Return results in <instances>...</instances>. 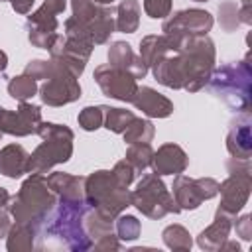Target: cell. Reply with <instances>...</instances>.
Instances as JSON below:
<instances>
[{
	"label": "cell",
	"instance_id": "obj_10",
	"mask_svg": "<svg viewBox=\"0 0 252 252\" xmlns=\"http://www.w3.org/2000/svg\"><path fill=\"white\" fill-rule=\"evenodd\" d=\"M173 199L175 203L179 205V209L183 211H195L201 207L203 201H209L213 197L219 195V181L213 179V177H199V179H193V177H187L183 173L175 175L173 179Z\"/></svg>",
	"mask_w": 252,
	"mask_h": 252
},
{
	"label": "cell",
	"instance_id": "obj_33",
	"mask_svg": "<svg viewBox=\"0 0 252 252\" xmlns=\"http://www.w3.org/2000/svg\"><path fill=\"white\" fill-rule=\"evenodd\" d=\"M114 230H116V236L120 238V240H136L138 236H140V230H142V226H140V220L134 217V215H118L116 219H114Z\"/></svg>",
	"mask_w": 252,
	"mask_h": 252
},
{
	"label": "cell",
	"instance_id": "obj_8",
	"mask_svg": "<svg viewBox=\"0 0 252 252\" xmlns=\"http://www.w3.org/2000/svg\"><path fill=\"white\" fill-rule=\"evenodd\" d=\"M67 8L65 0H43V4L28 16L26 22V32H28V41L33 47L47 49L53 45L57 37V16L63 14Z\"/></svg>",
	"mask_w": 252,
	"mask_h": 252
},
{
	"label": "cell",
	"instance_id": "obj_42",
	"mask_svg": "<svg viewBox=\"0 0 252 252\" xmlns=\"http://www.w3.org/2000/svg\"><path fill=\"white\" fill-rule=\"evenodd\" d=\"M8 2L12 4V8H14V12H16V14L26 16V14H30V12H32V6H33V2H35V0H8Z\"/></svg>",
	"mask_w": 252,
	"mask_h": 252
},
{
	"label": "cell",
	"instance_id": "obj_44",
	"mask_svg": "<svg viewBox=\"0 0 252 252\" xmlns=\"http://www.w3.org/2000/svg\"><path fill=\"white\" fill-rule=\"evenodd\" d=\"M6 67H8V55L0 49V75L6 71Z\"/></svg>",
	"mask_w": 252,
	"mask_h": 252
},
{
	"label": "cell",
	"instance_id": "obj_22",
	"mask_svg": "<svg viewBox=\"0 0 252 252\" xmlns=\"http://www.w3.org/2000/svg\"><path fill=\"white\" fill-rule=\"evenodd\" d=\"M232 220H234V219H230V217H226V215L215 213V220H213L205 230H201L199 236H197L199 248L211 250V252L220 250L222 242H224V240L228 238V234H230Z\"/></svg>",
	"mask_w": 252,
	"mask_h": 252
},
{
	"label": "cell",
	"instance_id": "obj_36",
	"mask_svg": "<svg viewBox=\"0 0 252 252\" xmlns=\"http://www.w3.org/2000/svg\"><path fill=\"white\" fill-rule=\"evenodd\" d=\"M53 71H55V63H53V59H49V61H45V59H32L26 67H24V73L26 75H30L32 79H49L51 75H53Z\"/></svg>",
	"mask_w": 252,
	"mask_h": 252
},
{
	"label": "cell",
	"instance_id": "obj_41",
	"mask_svg": "<svg viewBox=\"0 0 252 252\" xmlns=\"http://www.w3.org/2000/svg\"><path fill=\"white\" fill-rule=\"evenodd\" d=\"M10 226H12V215L6 205H0V238H6Z\"/></svg>",
	"mask_w": 252,
	"mask_h": 252
},
{
	"label": "cell",
	"instance_id": "obj_2",
	"mask_svg": "<svg viewBox=\"0 0 252 252\" xmlns=\"http://www.w3.org/2000/svg\"><path fill=\"white\" fill-rule=\"evenodd\" d=\"M89 205L83 201H67L59 199L53 211L47 215L43 224L37 230V236L43 240H53L57 246L85 252L93 248V240L87 236L83 226V217Z\"/></svg>",
	"mask_w": 252,
	"mask_h": 252
},
{
	"label": "cell",
	"instance_id": "obj_39",
	"mask_svg": "<svg viewBox=\"0 0 252 252\" xmlns=\"http://www.w3.org/2000/svg\"><path fill=\"white\" fill-rule=\"evenodd\" d=\"M234 230L236 236H240L242 240H252V215H242L240 219H236L234 222Z\"/></svg>",
	"mask_w": 252,
	"mask_h": 252
},
{
	"label": "cell",
	"instance_id": "obj_18",
	"mask_svg": "<svg viewBox=\"0 0 252 252\" xmlns=\"http://www.w3.org/2000/svg\"><path fill=\"white\" fill-rule=\"evenodd\" d=\"M118 189H126V187H120L116 183L112 171L96 169L85 177V203L89 207H96Z\"/></svg>",
	"mask_w": 252,
	"mask_h": 252
},
{
	"label": "cell",
	"instance_id": "obj_25",
	"mask_svg": "<svg viewBox=\"0 0 252 252\" xmlns=\"http://www.w3.org/2000/svg\"><path fill=\"white\" fill-rule=\"evenodd\" d=\"M169 53V43H167V37L161 33H150V35H144L140 39V57L144 59V63L148 67H154L161 57H165Z\"/></svg>",
	"mask_w": 252,
	"mask_h": 252
},
{
	"label": "cell",
	"instance_id": "obj_9",
	"mask_svg": "<svg viewBox=\"0 0 252 252\" xmlns=\"http://www.w3.org/2000/svg\"><path fill=\"white\" fill-rule=\"evenodd\" d=\"M55 71L45 83L39 87V98L47 106H63L69 102H75L81 98V85L79 77L67 69L63 63L55 61Z\"/></svg>",
	"mask_w": 252,
	"mask_h": 252
},
{
	"label": "cell",
	"instance_id": "obj_13",
	"mask_svg": "<svg viewBox=\"0 0 252 252\" xmlns=\"http://www.w3.org/2000/svg\"><path fill=\"white\" fill-rule=\"evenodd\" d=\"M213 28V16L201 8H187L167 16L161 24L165 35H203Z\"/></svg>",
	"mask_w": 252,
	"mask_h": 252
},
{
	"label": "cell",
	"instance_id": "obj_35",
	"mask_svg": "<svg viewBox=\"0 0 252 252\" xmlns=\"http://www.w3.org/2000/svg\"><path fill=\"white\" fill-rule=\"evenodd\" d=\"M219 24L224 32H234L240 26L238 6L234 2H224V4L219 6Z\"/></svg>",
	"mask_w": 252,
	"mask_h": 252
},
{
	"label": "cell",
	"instance_id": "obj_4",
	"mask_svg": "<svg viewBox=\"0 0 252 252\" xmlns=\"http://www.w3.org/2000/svg\"><path fill=\"white\" fill-rule=\"evenodd\" d=\"M207 87L234 112H248L252 104V69L248 57L213 69Z\"/></svg>",
	"mask_w": 252,
	"mask_h": 252
},
{
	"label": "cell",
	"instance_id": "obj_49",
	"mask_svg": "<svg viewBox=\"0 0 252 252\" xmlns=\"http://www.w3.org/2000/svg\"><path fill=\"white\" fill-rule=\"evenodd\" d=\"M0 140H2V132H0Z\"/></svg>",
	"mask_w": 252,
	"mask_h": 252
},
{
	"label": "cell",
	"instance_id": "obj_46",
	"mask_svg": "<svg viewBox=\"0 0 252 252\" xmlns=\"http://www.w3.org/2000/svg\"><path fill=\"white\" fill-rule=\"evenodd\" d=\"M94 2H96V4H102V6H110L114 0H94Z\"/></svg>",
	"mask_w": 252,
	"mask_h": 252
},
{
	"label": "cell",
	"instance_id": "obj_15",
	"mask_svg": "<svg viewBox=\"0 0 252 252\" xmlns=\"http://www.w3.org/2000/svg\"><path fill=\"white\" fill-rule=\"evenodd\" d=\"M226 150L232 158L250 159L252 154V120L248 112L230 120L228 134H226Z\"/></svg>",
	"mask_w": 252,
	"mask_h": 252
},
{
	"label": "cell",
	"instance_id": "obj_40",
	"mask_svg": "<svg viewBox=\"0 0 252 252\" xmlns=\"http://www.w3.org/2000/svg\"><path fill=\"white\" fill-rule=\"evenodd\" d=\"M93 248L98 250V252H104V250H120V238L114 236V232L104 234V236H100L98 240L93 242Z\"/></svg>",
	"mask_w": 252,
	"mask_h": 252
},
{
	"label": "cell",
	"instance_id": "obj_38",
	"mask_svg": "<svg viewBox=\"0 0 252 252\" xmlns=\"http://www.w3.org/2000/svg\"><path fill=\"white\" fill-rule=\"evenodd\" d=\"M144 12L154 20H163L171 12V0H144Z\"/></svg>",
	"mask_w": 252,
	"mask_h": 252
},
{
	"label": "cell",
	"instance_id": "obj_16",
	"mask_svg": "<svg viewBox=\"0 0 252 252\" xmlns=\"http://www.w3.org/2000/svg\"><path fill=\"white\" fill-rule=\"evenodd\" d=\"M152 171L156 175H179L187 169L189 158L177 144H163L152 156Z\"/></svg>",
	"mask_w": 252,
	"mask_h": 252
},
{
	"label": "cell",
	"instance_id": "obj_23",
	"mask_svg": "<svg viewBox=\"0 0 252 252\" xmlns=\"http://www.w3.org/2000/svg\"><path fill=\"white\" fill-rule=\"evenodd\" d=\"M28 152L24 146L20 144H8L0 150V173L10 177V179H18L22 177L28 165Z\"/></svg>",
	"mask_w": 252,
	"mask_h": 252
},
{
	"label": "cell",
	"instance_id": "obj_32",
	"mask_svg": "<svg viewBox=\"0 0 252 252\" xmlns=\"http://www.w3.org/2000/svg\"><path fill=\"white\" fill-rule=\"evenodd\" d=\"M152 156H154V150H152L150 144H128V150H126V158L124 159L134 167L136 173H140L146 167H150Z\"/></svg>",
	"mask_w": 252,
	"mask_h": 252
},
{
	"label": "cell",
	"instance_id": "obj_29",
	"mask_svg": "<svg viewBox=\"0 0 252 252\" xmlns=\"http://www.w3.org/2000/svg\"><path fill=\"white\" fill-rule=\"evenodd\" d=\"M39 91L37 87V81L32 79L30 75L22 73V75H16L8 81V94L14 98V100H20V102H26L30 100L32 96H35V93Z\"/></svg>",
	"mask_w": 252,
	"mask_h": 252
},
{
	"label": "cell",
	"instance_id": "obj_6",
	"mask_svg": "<svg viewBox=\"0 0 252 252\" xmlns=\"http://www.w3.org/2000/svg\"><path fill=\"white\" fill-rule=\"evenodd\" d=\"M226 171H228V177L222 183H219L220 205L217 207V213L236 219V215L248 203L250 189H252L250 159L230 158L226 159Z\"/></svg>",
	"mask_w": 252,
	"mask_h": 252
},
{
	"label": "cell",
	"instance_id": "obj_3",
	"mask_svg": "<svg viewBox=\"0 0 252 252\" xmlns=\"http://www.w3.org/2000/svg\"><path fill=\"white\" fill-rule=\"evenodd\" d=\"M59 197L51 191L47 177L43 173H30V177L20 185L16 195L8 197V211L14 222L33 226L39 230L47 215L57 205Z\"/></svg>",
	"mask_w": 252,
	"mask_h": 252
},
{
	"label": "cell",
	"instance_id": "obj_14",
	"mask_svg": "<svg viewBox=\"0 0 252 252\" xmlns=\"http://www.w3.org/2000/svg\"><path fill=\"white\" fill-rule=\"evenodd\" d=\"M41 122V108L37 104L20 102L16 110H8L0 106V132L10 136H30L35 134Z\"/></svg>",
	"mask_w": 252,
	"mask_h": 252
},
{
	"label": "cell",
	"instance_id": "obj_47",
	"mask_svg": "<svg viewBox=\"0 0 252 252\" xmlns=\"http://www.w3.org/2000/svg\"><path fill=\"white\" fill-rule=\"evenodd\" d=\"M242 6H252V2L250 0H242Z\"/></svg>",
	"mask_w": 252,
	"mask_h": 252
},
{
	"label": "cell",
	"instance_id": "obj_26",
	"mask_svg": "<svg viewBox=\"0 0 252 252\" xmlns=\"http://www.w3.org/2000/svg\"><path fill=\"white\" fill-rule=\"evenodd\" d=\"M83 226H85L87 236L94 242V240H98L100 236L114 232V219L102 215V213L96 211L94 207H89L87 213H85V217H83Z\"/></svg>",
	"mask_w": 252,
	"mask_h": 252
},
{
	"label": "cell",
	"instance_id": "obj_37",
	"mask_svg": "<svg viewBox=\"0 0 252 252\" xmlns=\"http://www.w3.org/2000/svg\"><path fill=\"white\" fill-rule=\"evenodd\" d=\"M112 171V175H114V179H116V183L120 185V187H130V183L134 181V175H136V171H134V167L126 161V159H120V161H116L114 163V167L110 169Z\"/></svg>",
	"mask_w": 252,
	"mask_h": 252
},
{
	"label": "cell",
	"instance_id": "obj_5",
	"mask_svg": "<svg viewBox=\"0 0 252 252\" xmlns=\"http://www.w3.org/2000/svg\"><path fill=\"white\" fill-rule=\"evenodd\" d=\"M35 134L41 138V144L28 156V173H47L53 165L71 159L75 134L69 126L41 120Z\"/></svg>",
	"mask_w": 252,
	"mask_h": 252
},
{
	"label": "cell",
	"instance_id": "obj_24",
	"mask_svg": "<svg viewBox=\"0 0 252 252\" xmlns=\"http://www.w3.org/2000/svg\"><path fill=\"white\" fill-rule=\"evenodd\" d=\"M35 238H37V230L33 226L28 224H20V222H12L8 234H6V248L10 252H28L35 248Z\"/></svg>",
	"mask_w": 252,
	"mask_h": 252
},
{
	"label": "cell",
	"instance_id": "obj_21",
	"mask_svg": "<svg viewBox=\"0 0 252 252\" xmlns=\"http://www.w3.org/2000/svg\"><path fill=\"white\" fill-rule=\"evenodd\" d=\"M114 14H116V8L98 4L96 10H94V14L87 20V24H83V26L89 30V33H91L94 45H102V43H106L108 37H110V33L116 30Z\"/></svg>",
	"mask_w": 252,
	"mask_h": 252
},
{
	"label": "cell",
	"instance_id": "obj_7",
	"mask_svg": "<svg viewBox=\"0 0 252 252\" xmlns=\"http://www.w3.org/2000/svg\"><path fill=\"white\" fill-rule=\"evenodd\" d=\"M132 207H136L144 217L148 219H163L165 215H177L181 213L179 205L175 203L173 195L167 191L165 183L161 181V175L148 173L144 175L136 189L132 191Z\"/></svg>",
	"mask_w": 252,
	"mask_h": 252
},
{
	"label": "cell",
	"instance_id": "obj_34",
	"mask_svg": "<svg viewBox=\"0 0 252 252\" xmlns=\"http://www.w3.org/2000/svg\"><path fill=\"white\" fill-rule=\"evenodd\" d=\"M77 122L83 130L87 132H94L98 128H102V122H104V104H98V106H85L79 116H77Z\"/></svg>",
	"mask_w": 252,
	"mask_h": 252
},
{
	"label": "cell",
	"instance_id": "obj_20",
	"mask_svg": "<svg viewBox=\"0 0 252 252\" xmlns=\"http://www.w3.org/2000/svg\"><path fill=\"white\" fill-rule=\"evenodd\" d=\"M47 183L59 199H67V201H83L85 199V177L83 175L53 171L47 175Z\"/></svg>",
	"mask_w": 252,
	"mask_h": 252
},
{
	"label": "cell",
	"instance_id": "obj_31",
	"mask_svg": "<svg viewBox=\"0 0 252 252\" xmlns=\"http://www.w3.org/2000/svg\"><path fill=\"white\" fill-rule=\"evenodd\" d=\"M134 112L132 110H126V108H112V106H106L104 104V122L102 126L114 134H122L128 124L134 120Z\"/></svg>",
	"mask_w": 252,
	"mask_h": 252
},
{
	"label": "cell",
	"instance_id": "obj_28",
	"mask_svg": "<svg viewBox=\"0 0 252 252\" xmlns=\"http://www.w3.org/2000/svg\"><path fill=\"white\" fill-rule=\"evenodd\" d=\"M154 134L156 128L148 118H134L128 124V128L122 132L126 144H150L154 140Z\"/></svg>",
	"mask_w": 252,
	"mask_h": 252
},
{
	"label": "cell",
	"instance_id": "obj_11",
	"mask_svg": "<svg viewBox=\"0 0 252 252\" xmlns=\"http://www.w3.org/2000/svg\"><path fill=\"white\" fill-rule=\"evenodd\" d=\"M93 43L91 41H83V39H77V37H71V35H61L57 33L53 45L49 47V55L51 59L63 63L67 69H71L77 77L83 75L85 71V65L89 63V57L93 53Z\"/></svg>",
	"mask_w": 252,
	"mask_h": 252
},
{
	"label": "cell",
	"instance_id": "obj_1",
	"mask_svg": "<svg viewBox=\"0 0 252 252\" xmlns=\"http://www.w3.org/2000/svg\"><path fill=\"white\" fill-rule=\"evenodd\" d=\"M165 37L169 53L152 67L154 79L167 89H185L189 93L201 91L207 85L217 61L213 39L207 33Z\"/></svg>",
	"mask_w": 252,
	"mask_h": 252
},
{
	"label": "cell",
	"instance_id": "obj_48",
	"mask_svg": "<svg viewBox=\"0 0 252 252\" xmlns=\"http://www.w3.org/2000/svg\"><path fill=\"white\" fill-rule=\"evenodd\" d=\"M195 2H207V0H195Z\"/></svg>",
	"mask_w": 252,
	"mask_h": 252
},
{
	"label": "cell",
	"instance_id": "obj_43",
	"mask_svg": "<svg viewBox=\"0 0 252 252\" xmlns=\"http://www.w3.org/2000/svg\"><path fill=\"white\" fill-rule=\"evenodd\" d=\"M224 250H236V252H240V244L236 242V240H224L222 242V246H220V252H224Z\"/></svg>",
	"mask_w": 252,
	"mask_h": 252
},
{
	"label": "cell",
	"instance_id": "obj_50",
	"mask_svg": "<svg viewBox=\"0 0 252 252\" xmlns=\"http://www.w3.org/2000/svg\"><path fill=\"white\" fill-rule=\"evenodd\" d=\"M0 2H4V0H0Z\"/></svg>",
	"mask_w": 252,
	"mask_h": 252
},
{
	"label": "cell",
	"instance_id": "obj_30",
	"mask_svg": "<svg viewBox=\"0 0 252 252\" xmlns=\"http://www.w3.org/2000/svg\"><path fill=\"white\" fill-rule=\"evenodd\" d=\"M161 240L167 248L171 250H179V252H185V250H191L193 246V240H191V234L185 226L181 224H169L163 228L161 232Z\"/></svg>",
	"mask_w": 252,
	"mask_h": 252
},
{
	"label": "cell",
	"instance_id": "obj_12",
	"mask_svg": "<svg viewBox=\"0 0 252 252\" xmlns=\"http://www.w3.org/2000/svg\"><path fill=\"white\" fill-rule=\"evenodd\" d=\"M93 79L100 87L102 94L116 98V100H122V102H132V98L138 91V83L130 73L116 69L108 63L98 65L93 73Z\"/></svg>",
	"mask_w": 252,
	"mask_h": 252
},
{
	"label": "cell",
	"instance_id": "obj_45",
	"mask_svg": "<svg viewBox=\"0 0 252 252\" xmlns=\"http://www.w3.org/2000/svg\"><path fill=\"white\" fill-rule=\"evenodd\" d=\"M8 197H10V193L4 187H0V205H6L8 203Z\"/></svg>",
	"mask_w": 252,
	"mask_h": 252
},
{
	"label": "cell",
	"instance_id": "obj_19",
	"mask_svg": "<svg viewBox=\"0 0 252 252\" xmlns=\"http://www.w3.org/2000/svg\"><path fill=\"white\" fill-rule=\"evenodd\" d=\"M132 104L150 118H167L173 112V102L152 87H138Z\"/></svg>",
	"mask_w": 252,
	"mask_h": 252
},
{
	"label": "cell",
	"instance_id": "obj_27",
	"mask_svg": "<svg viewBox=\"0 0 252 252\" xmlns=\"http://www.w3.org/2000/svg\"><path fill=\"white\" fill-rule=\"evenodd\" d=\"M116 30L122 33H134L140 26V4L138 0H122L114 14Z\"/></svg>",
	"mask_w": 252,
	"mask_h": 252
},
{
	"label": "cell",
	"instance_id": "obj_17",
	"mask_svg": "<svg viewBox=\"0 0 252 252\" xmlns=\"http://www.w3.org/2000/svg\"><path fill=\"white\" fill-rule=\"evenodd\" d=\"M106 57H108V65L130 73L134 79H144L150 71V67L144 63V59L138 53H134L130 43H126V41H112L106 51Z\"/></svg>",
	"mask_w": 252,
	"mask_h": 252
}]
</instances>
